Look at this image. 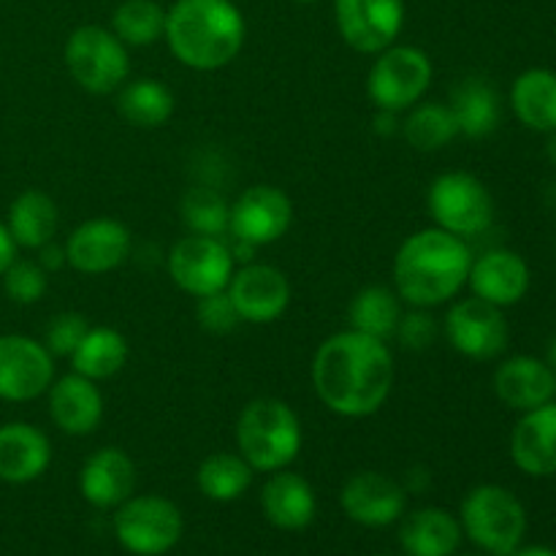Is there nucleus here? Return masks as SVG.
I'll return each instance as SVG.
<instances>
[{"mask_svg":"<svg viewBox=\"0 0 556 556\" xmlns=\"http://www.w3.org/2000/svg\"><path fill=\"white\" fill-rule=\"evenodd\" d=\"M182 510L161 494L128 497L114 508V535L125 552L136 556H163L182 541Z\"/></svg>","mask_w":556,"mask_h":556,"instance_id":"obj_9","label":"nucleus"},{"mask_svg":"<svg viewBox=\"0 0 556 556\" xmlns=\"http://www.w3.org/2000/svg\"><path fill=\"white\" fill-rule=\"evenodd\" d=\"M472 250L467 239L443 228H421L394 255V291L407 307L432 309L451 302L467 286Z\"/></svg>","mask_w":556,"mask_h":556,"instance_id":"obj_2","label":"nucleus"},{"mask_svg":"<svg viewBox=\"0 0 556 556\" xmlns=\"http://www.w3.org/2000/svg\"><path fill=\"white\" fill-rule=\"evenodd\" d=\"M443 329L454 351L472 358V362L500 358L510 340V329L503 309L478 296L459 299L456 304H451Z\"/></svg>","mask_w":556,"mask_h":556,"instance_id":"obj_12","label":"nucleus"},{"mask_svg":"<svg viewBox=\"0 0 556 556\" xmlns=\"http://www.w3.org/2000/svg\"><path fill=\"white\" fill-rule=\"evenodd\" d=\"M394 337H396V342L405 348V351L421 353V351H427V348L434 345V340L440 337V326H438V320L432 318V313H429V309L410 307L407 313H402Z\"/></svg>","mask_w":556,"mask_h":556,"instance_id":"obj_38","label":"nucleus"},{"mask_svg":"<svg viewBox=\"0 0 556 556\" xmlns=\"http://www.w3.org/2000/svg\"><path fill=\"white\" fill-rule=\"evenodd\" d=\"M52 462V443L38 427L27 421H9L0 427V481L30 483L47 472Z\"/></svg>","mask_w":556,"mask_h":556,"instance_id":"obj_24","label":"nucleus"},{"mask_svg":"<svg viewBox=\"0 0 556 556\" xmlns=\"http://www.w3.org/2000/svg\"><path fill=\"white\" fill-rule=\"evenodd\" d=\"M65 264L81 275H106L130 258V231L114 217H92L65 239Z\"/></svg>","mask_w":556,"mask_h":556,"instance_id":"obj_16","label":"nucleus"},{"mask_svg":"<svg viewBox=\"0 0 556 556\" xmlns=\"http://www.w3.org/2000/svg\"><path fill=\"white\" fill-rule=\"evenodd\" d=\"M342 41L362 54H378L396 43L405 27V0H334Z\"/></svg>","mask_w":556,"mask_h":556,"instance_id":"obj_13","label":"nucleus"},{"mask_svg":"<svg viewBox=\"0 0 556 556\" xmlns=\"http://www.w3.org/2000/svg\"><path fill=\"white\" fill-rule=\"evenodd\" d=\"M16 242L14 237L9 233V228H5V223H0V275H3L5 269L11 266V261L16 258Z\"/></svg>","mask_w":556,"mask_h":556,"instance_id":"obj_41","label":"nucleus"},{"mask_svg":"<svg viewBox=\"0 0 556 556\" xmlns=\"http://www.w3.org/2000/svg\"><path fill=\"white\" fill-rule=\"evenodd\" d=\"M261 508H264L266 521L282 532L307 530L318 514V500L315 489L309 486L307 478L299 472L277 470L271 472L269 481L261 489Z\"/></svg>","mask_w":556,"mask_h":556,"instance_id":"obj_23","label":"nucleus"},{"mask_svg":"<svg viewBox=\"0 0 556 556\" xmlns=\"http://www.w3.org/2000/svg\"><path fill=\"white\" fill-rule=\"evenodd\" d=\"M38 264H41V269L47 271H58L60 266L65 264V248L63 244H58L52 239L49 244H43V248H38Z\"/></svg>","mask_w":556,"mask_h":556,"instance_id":"obj_40","label":"nucleus"},{"mask_svg":"<svg viewBox=\"0 0 556 556\" xmlns=\"http://www.w3.org/2000/svg\"><path fill=\"white\" fill-rule=\"evenodd\" d=\"M510 459L532 478L556 476V402L521 413L510 434Z\"/></svg>","mask_w":556,"mask_h":556,"instance_id":"obj_21","label":"nucleus"},{"mask_svg":"<svg viewBox=\"0 0 556 556\" xmlns=\"http://www.w3.org/2000/svg\"><path fill=\"white\" fill-rule=\"evenodd\" d=\"M293 3H304V5H309V3H318V0H293Z\"/></svg>","mask_w":556,"mask_h":556,"instance_id":"obj_46","label":"nucleus"},{"mask_svg":"<svg viewBox=\"0 0 556 556\" xmlns=\"http://www.w3.org/2000/svg\"><path fill=\"white\" fill-rule=\"evenodd\" d=\"M402 136L407 144L418 152H440L459 136L454 112L448 103L421 101L407 109V117L402 119Z\"/></svg>","mask_w":556,"mask_h":556,"instance_id":"obj_33","label":"nucleus"},{"mask_svg":"<svg viewBox=\"0 0 556 556\" xmlns=\"http://www.w3.org/2000/svg\"><path fill=\"white\" fill-rule=\"evenodd\" d=\"M0 277H3L5 296L16 304L41 302L49 288V275L41 269L38 261L30 258H14Z\"/></svg>","mask_w":556,"mask_h":556,"instance_id":"obj_36","label":"nucleus"},{"mask_svg":"<svg viewBox=\"0 0 556 556\" xmlns=\"http://www.w3.org/2000/svg\"><path fill=\"white\" fill-rule=\"evenodd\" d=\"M510 106L521 125L538 134L556 130V74L548 68H530L516 76L510 87Z\"/></svg>","mask_w":556,"mask_h":556,"instance_id":"obj_28","label":"nucleus"},{"mask_svg":"<svg viewBox=\"0 0 556 556\" xmlns=\"http://www.w3.org/2000/svg\"><path fill=\"white\" fill-rule=\"evenodd\" d=\"M255 470L242 459V454H220L206 456L195 472V483H199L201 494L212 503H233V500L244 497L250 486H253Z\"/></svg>","mask_w":556,"mask_h":556,"instance_id":"obj_32","label":"nucleus"},{"mask_svg":"<svg viewBox=\"0 0 556 556\" xmlns=\"http://www.w3.org/2000/svg\"><path fill=\"white\" fill-rule=\"evenodd\" d=\"M293 223V201L277 185H253L231 204L228 233L233 242L266 248L280 242Z\"/></svg>","mask_w":556,"mask_h":556,"instance_id":"obj_11","label":"nucleus"},{"mask_svg":"<svg viewBox=\"0 0 556 556\" xmlns=\"http://www.w3.org/2000/svg\"><path fill=\"white\" fill-rule=\"evenodd\" d=\"M429 215L434 226L462 239L486 233L494 223V199L486 185L467 172H445L429 185Z\"/></svg>","mask_w":556,"mask_h":556,"instance_id":"obj_8","label":"nucleus"},{"mask_svg":"<svg viewBox=\"0 0 556 556\" xmlns=\"http://www.w3.org/2000/svg\"><path fill=\"white\" fill-rule=\"evenodd\" d=\"M546 157H548V161H552L554 166H556V130H552V134H548V141H546Z\"/></svg>","mask_w":556,"mask_h":556,"instance_id":"obj_45","label":"nucleus"},{"mask_svg":"<svg viewBox=\"0 0 556 556\" xmlns=\"http://www.w3.org/2000/svg\"><path fill=\"white\" fill-rule=\"evenodd\" d=\"M459 136L467 139H486L500 125V96L486 79H465L451 98Z\"/></svg>","mask_w":556,"mask_h":556,"instance_id":"obj_29","label":"nucleus"},{"mask_svg":"<svg viewBox=\"0 0 556 556\" xmlns=\"http://www.w3.org/2000/svg\"><path fill=\"white\" fill-rule=\"evenodd\" d=\"M375 130H378L380 136H391L396 134V130H402V123H400V114L396 112H383V109H378V114H375Z\"/></svg>","mask_w":556,"mask_h":556,"instance_id":"obj_42","label":"nucleus"},{"mask_svg":"<svg viewBox=\"0 0 556 556\" xmlns=\"http://www.w3.org/2000/svg\"><path fill=\"white\" fill-rule=\"evenodd\" d=\"M465 556H478V554H465Z\"/></svg>","mask_w":556,"mask_h":556,"instance_id":"obj_47","label":"nucleus"},{"mask_svg":"<svg viewBox=\"0 0 556 556\" xmlns=\"http://www.w3.org/2000/svg\"><path fill=\"white\" fill-rule=\"evenodd\" d=\"M380 556H389V554H380Z\"/></svg>","mask_w":556,"mask_h":556,"instance_id":"obj_48","label":"nucleus"},{"mask_svg":"<svg viewBox=\"0 0 556 556\" xmlns=\"http://www.w3.org/2000/svg\"><path fill=\"white\" fill-rule=\"evenodd\" d=\"M49 416L60 432L71 438L92 434L103 421V394L96 380L68 372L54 378L47 391Z\"/></svg>","mask_w":556,"mask_h":556,"instance_id":"obj_19","label":"nucleus"},{"mask_svg":"<svg viewBox=\"0 0 556 556\" xmlns=\"http://www.w3.org/2000/svg\"><path fill=\"white\" fill-rule=\"evenodd\" d=\"M242 324H275L291 304V282L271 264H244L233 269L226 288Z\"/></svg>","mask_w":556,"mask_h":556,"instance_id":"obj_15","label":"nucleus"},{"mask_svg":"<svg viewBox=\"0 0 556 556\" xmlns=\"http://www.w3.org/2000/svg\"><path fill=\"white\" fill-rule=\"evenodd\" d=\"M112 33L125 47H152L166 33V9L155 0H123L112 14Z\"/></svg>","mask_w":556,"mask_h":556,"instance_id":"obj_34","label":"nucleus"},{"mask_svg":"<svg viewBox=\"0 0 556 556\" xmlns=\"http://www.w3.org/2000/svg\"><path fill=\"white\" fill-rule=\"evenodd\" d=\"M302 421L288 402L261 396L237 418V448L255 472L286 470L302 451Z\"/></svg>","mask_w":556,"mask_h":556,"instance_id":"obj_4","label":"nucleus"},{"mask_svg":"<svg viewBox=\"0 0 556 556\" xmlns=\"http://www.w3.org/2000/svg\"><path fill=\"white\" fill-rule=\"evenodd\" d=\"M494 394L510 410H535V407L554 402L556 375L543 358L514 356L505 358L494 372Z\"/></svg>","mask_w":556,"mask_h":556,"instance_id":"obj_22","label":"nucleus"},{"mask_svg":"<svg viewBox=\"0 0 556 556\" xmlns=\"http://www.w3.org/2000/svg\"><path fill=\"white\" fill-rule=\"evenodd\" d=\"M233 253L223 237L188 233L168 253V275L188 296H210L226 291L233 275Z\"/></svg>","mask_w":556,"mask_h":556,"instance_id":"obj_10","label":"nucleus"},{"mask_svg":"<svg viewBox=\"0 0 556 556\" xmlns=\"http://www.w3.org/2000/svg\"><path fill=\"white\" fill-rule=\"evenodd\" d=\"M71 372L96 383L114 378L128 364V340L112 326H90L76 351L71 353Z\"/></svg>","mask_w":556,"mask_h":556,"instance_id":"obj_27","label":"nucleus"},{"mask_svg":"<svg viewBox=\"0 0 556 556\" xmlns=\"http://www.w3.org/2000/svg\"><path fill=\"white\" fill-rule=\"evenodd\" d=\"M434 65L424 49L410 43H391L389 49L375 54V63L367 76V92L375 109L383 112H407L432 87Z\"/></svg>","mask_w":556,"mask_h":556,"instance_id":"obj_7","label":"nucleus"},{"mask_svg":"<svg viewBox=\"0 0 556 556\" xmlns=\"http://www.w3.org/2000/svg\"><path fill=\"white\" fill-rule=\"evenodd\" d=\"M117 112L134 128H161L174 114V92L161 79H134L119 87Z\"/></svg>","mask_w":556,"mask_h":556,"instance_id":"obj_30","label":"nucleus"},{"mask_svg":"<svg viewBox=\"0 0 556 556\" xmlns=\"http://www.w3.org/2000/svg\"><path fill=\"white\" fill-rule=\"evenodd\" d=\"M508 556H556V552H552V548H543V546H532V548H521V552H514Z\"/></svg>","mask_w":556,"mask_h":556,"instance_id":"obj_43","label":"nucleus"},{"mask_svg":"<svg viewBox=\"0 0 556 556\" xmlns=\"http://www.w3.org/2000/svg\"><path fill=\"white\" fill-rule=\"evenodd\" d=\"M195 315H199V326L206 334H231V331L242 324V318L237 315V309H233L226 291L201 296Z\"/></svg>","mask_w":556,"mask_h":556,"instance_id":"obj_39","label":"nucleus"},{"mask_svg":"<svg viewBox=\"0 0 556 556\" xmlns=\"http://www.w3.org/2000/svg\"><path fill=\"white\" fill-rule=\"evenodd\" d=\"M315 396L342 418L375 416L394 386V356L383 340L356 329L326 337L313 356Z\"/></svg>","mask_w":556,"mask_h":556,"instance_id":"obj_1","label":"nucleus"},{"mask_svg":"<svg viewBox=\"0 0 556 556\" xmlns=\"http://www.w3.org/2000/svg\"><path fill=\"white\" fill-rule=\"evenodd\" d=\"M546 364L552 367V372L556 375V334L552 337V342H548V351H546Z\"/></svg>","mask_w":556,"mask_h":556,"instance_id":"obj_44","label":"nucleus"},{"mask_svg":"<svg viewBox=\"0 0 556 556\" xmlns=\"http://www.w3.org/2000/svg\"><path fill=\"white\" fill-rule=\"evenodd\" d=\"M402 299L394 288L386 286H367L353 296L348 318H351V329L362 331V334L375 337V340L389 342L394 337L396 324L402 318Z\"/></svg>","mask_w":556,"mask_h":556,"instance_id":"obj_31","label":"nucleus"},{"mask_svg":"<svg viewBox=\"0 0 556 556\" xmlns=\"http://www.w3.org/2000/svg\"><path fill=\"white\" fill-rule=\"evenodd\" d=\"M54 380V356L27 334H0V400L33 402Z\"/></svg>","mask_w":556,"mask_h":556,"instance_id":"obj_14","label":"nucleus"},{"mask_svg":"<svg viewBox=\"0 0 556 556\" xmlns=\"http://www.w3.org/2000/svg\"><path fill=\"white\" fill-rule=\"evenodd\" d=\"M5 228L14 237L16 248L38 250L58 237L60 228V210L54 199L43 190H22L9 206Z\"/></svg>","mask_w":556,"mask_h":556,"instance_id":"obj_26","label":"nucleus"},{"mask_svg":"<svg viewBox=\"0 0 556 556\" xmlns=\"http://www.w3.org/2000/svg\"><path fill=\"white\" fill-rule=\"evenodd\" d=\"M87 329H90V324L81 313H60L49 320L47 331H43V345L54 358H71Z\"/></svg>","mask_w":556,"mask_h":556,"instance_id":"obj_37","label":"nucleus"},{"mask_svg":"<svg viewBox=\"0 0 556 556\" xmlns=\"http://www.w3.org/2000/svg\"><path fill=\"white\" fill-rule=\"evenodd\" d=\"M136 489V465L123 448L96 451L79 470V492L92 508H119Z\"/></svg>","mask_w":556,"mask_h":556,"instance_id":"obj_20","label":"nucleus"},{"mask_svg":"<svg viewBox=\"0 0 556 556\" xmlns=\"http://www.w3.org/2000/svg\"><path fill=\"white\" fill-rule=\"evenodd\" d=\"M467 286L472 288V296L505 309L514 307L530 291V266L514 250H486L483 255L472 258Z\"/></svg>","mask_w":556,"mask_h":556,"instance_id":"obj_18","label":"nucleus"},{"mask_svg":"<svg viewBox=\"0 0 556 556\" xmlns=\"http://www.w3.org/2000/svg\"><path fill=\"white\" fill-rule=\"evenodd\" d=\"M65 68L81 90L92 96L117 92L128 81V47L109 27L81 25L68 36L63 49Z\"/></svg>","mask_w":556,"mask_h":556,"instance_id":"obj_6","label":"nucleus"},{"mask_svg":"<svg viewBox=\"0 0 556 556\" xmlns=\"http://www.w3.org/2000/svg\"><path fill=\"white\" fill-rule=\"evenodd\" d=\"M340 505L351 521L380 530L396 525L405 516L407 489L383 472L364 470L348 478L340 492Z\"/></svg>","mask_w":556,"mask_h":556,"instance_id":"obj_17","label":"nucleus"},{"mask_svg":"<svg viewBox=\"0 0 556 556\" xmlns=\"http://www.w3.org/2000/svg\"><path fill=\"white\" fill-rule=\"evenodd\" d=\"M248 25L231 0H177L166 11V38L174 58L193 71H220L239 58Z\"/></svg>","mask_w":556,"mask_h":556,"instance_id":"obj_3","label":"nucleus"},{"mask_svg":"<svg viewBox=\"0 0 556 556\" xmlns=\"http://www.w3.org/2000/svg\"><path fill=\"white\" fill-rule=\"evenodd\" d=\"M462 525L443 508H418L400 527V546L407 556H454Z\"/></svg>","mask_w":556,"mask_h":556,"instance_id":"obj_25","label":"nucleus"},{"mask_svg":"<svg viewBox=\"0 0 556 556\" xmlns=\"http://www.w3.org/2000/svg\"><path fill=\"white\" fill-rule=\"evenodd\" d=\"M179 215H182L185 228L190 233H201V237H226L228 233V215H231V204H226L217 190L190 188L185 190L182 201H179Z\"/></svg>","mask_w":556,"mask_h":556,"instance_id":"obj_35","label":"nucleus"},{"mask_svg":"<svg viewBox=\"0 0 556 556\" xmlns=\"http://www.w3.org/2000/svg\"><path fill=\"white\" fill-rule=\"evenodd\" d=\"M462 532L486 554L508 556L521 546L527 510L514 492L494 483L476 486L462 503Z\"/></svg>","mask_w":556,"mask_h":556,"instance_id":"obj_5","label":"nucleus"}]
</instances>
